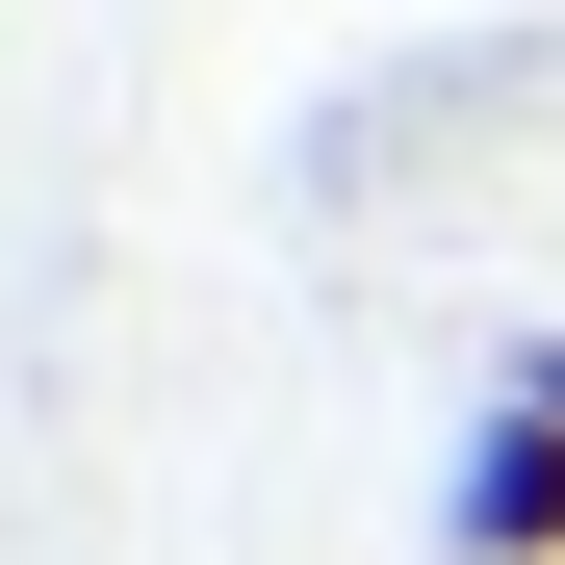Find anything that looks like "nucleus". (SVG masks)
Masks as SVG:
<instances>
[{
    "mask_svg": "<svg viewBox=\"0 0 565 565\" xmlns=\"http://www.w3.org/2000/svg\"><path fill=\"white\" fill-rule=\"evenodd\" d=\"M462 565H565V412L489 386V437H462Z\"/></svg>",
    "mask_w": 565,
    "mask_h": 565,
    "instance_id": "f257e3e1",
    "label": "nucleus"
}]
</instances>
